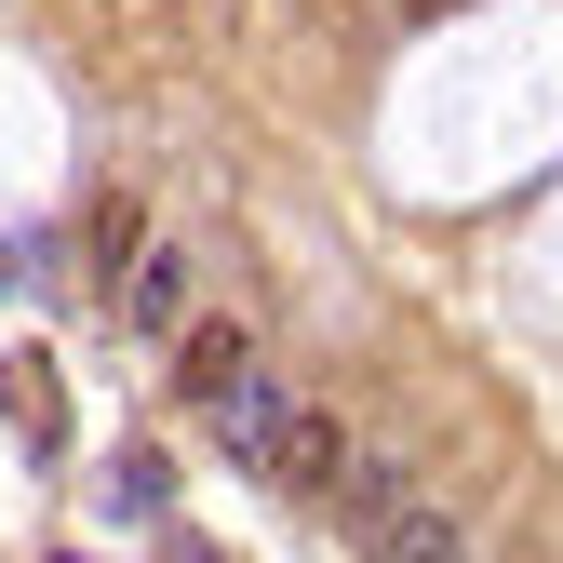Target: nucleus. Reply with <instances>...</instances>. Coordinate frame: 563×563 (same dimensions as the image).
I'll return each instance as SVG.
<instances>
[{
	"label": "nucleus",
	"mask_w": 563,
	"mask_h": 563,
	"mask_svg": "<svg viewBox=\"0 0 563 563\" xmlns=\"http://www.w3.org/2000/svg\"><path fill=\"white\" fill-rule=\"evenodd\" d=\"M201 416H216V443H229L255 483H282V497H335V470H349V430H335V416H322L296 376H268L255 349H242V363H229L216 389H201Z\"/></svg>",
	"instance_id": "1"
},
{
	"label": "nucleus",
	"mask_w": 563,
	"mask_h": 563,
	"mask_svg": "<svg viewBox=\"0 0 563 563\" xmlns=\"http://www.w3.org/2000/svg\"><path fill=\"white\" fill-rule=\"evenodd\" d=\"M121 335H188V255L175 242H134V268H121Z\"/></svg>",
	"instance_id": "2"
},
{
	"label": "nucleus",
	"mask_w": 563,
	"mask_h": 563,
	"mask_svg": "<svg viewBox=\"0 0 563 563\" xmlns=\"http://www.w3.org/2000/svg\"><path fill=\"white\" fill-rule=\"evenodd\" d=\"M229 363H242V335H229V322H188V389H216Z\"/></svg>",
	"instance_id": "3"
}]
</instances>
